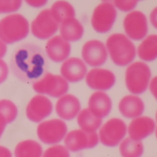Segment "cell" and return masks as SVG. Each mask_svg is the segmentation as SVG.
Here are the masks:
<instances>
[{
    "label": "cell",
    "mask_w": 157,
    "mask_h": 157,
    "mask_svg": "<svg viewBox=\"0 0 157 157\" xmlns=\"http://www.w3.org/2000/svg\"><path fill=\"white\" fill-rule=\"evenodd\" d=\"M150 21L153 27L157 29V7L155 8L151 13Z\"/></svg>",
    "instance_id": "34"
},
{
    "label": "cell",
    "mask_w": 157,
    "mask_h": 157,
    "mask_svg": "<svg viewBox=\"0 0 157 157\" xmlns=\"http://www.w3.org/2000/svg\"><path fill=\"white\" fill-rule=\"evenodd\" d=\"M84 32L83 26L75 17L66 19L60 25L61 36L69 42L80 40L83 37Z\"/></svg>",
    "instance_id": "21"
},
{
    "label": "cell",
    "mask_w": 157,
    "mask_h": 157,
    "mask_svg": "<svg viewBox=\"0 0 157 157\" xmlns=\"http://www.w3.org/2000/svg\"><path fill=\"white\" fill-rule=\"evenodd\" d=\"M41 58L34 48L23 45L16 49L11 58L10 66L15 75L27 82L37 77L40 71Z\"/></svg>",
    "instance_id": "1"
},
{
    "label": "cell",
    "mask_w": 157,
    "mask_h": 157,
    "mask_svg": "<svg viewBox=\"0 0 157 157\" xmlns=\"http://www.w3.org/2000/svg\"><path fill=\"white\" fill-rule=\"evenodd\" d=\"M106 47L112 62L120 67L128 66L136 57V48L130 39L121 33H114L108 37Z\"/></svg>",
    "instance_id": "2"
},
{
    "label": "cell",
    "mask_w": 157,
    "mask_h": 157,
    "mask_svg": "<svg viewBox=\"0 0 157 157\" xmlns=\"http://www.w3.org/2000/svg\"><path fill=\"white\" fill-rule=\"evenodd\" d=\"M156 121H157V113H156Z\"/></svg>",
    "instance_id": "38"
},
{
    "label": "cell",
    "mask_w": 157,
    "mask_h": 157,
    "mask_svg": "<svg viewBox=\"0 0 157 157\" xmlns=\"http://www.w3.org/2000/svg\"><path fill=\"white\" fill-rule=\"evenodd\" d=\"M53 111L51 100L44 95H36L27 104L26 115L30 121L38 123L47 118Z\"/></svg>",
    "instance_id": "14"
},
{
    "label": "cell",
    "mask_w": 157,
    "mask_h": 157,
    "mask_svg": "<svg viewBox=\"0 0 157 157\" xmlns=\"http://www.w3.org/2000/svg\"><path fill=\"white\" fill-rule=\"evenodd\" d=\"M22 4V0H0V14L17 11Z\"/></svg>",
    "instance_id": "29"
},
{
    "label": "cell",
    "mask_w": 157,
    "mask_h": 157,
    "mask_svg": "<svg viewBox=\"0 0 157 157\" xmlns=\"http://www.w3.org/2000/svg\"><path fill=\"white\" fill-rule=\"evenodd\" d=\"M120 150L122 157H140L143 154V144L128 137L121 143Z\"/></svg>",
    "instance_id": "26"
},
{
    "label": "cell",
    "mask_w": 157,
    "mask_h": 157,
    "mask_svg": "<svg viewBox=\"0 0 157 157\" xmlns=\"http://www.w3.org/2000/svg\"><path fill=\"white\" fill-rule=\"evenodd\" d=\"M156 137H157V129H156Z\"/></svg>",
    "instance_id": "39"
},
{
    "label": "cell",
    "mask_w": 157,
    "mask_h": 157,
    "mask_svg": "<svg viewBox=\"0 0 157 157\" xmlns=\"http://www.w3.org/2000/svg\"><path fill=\"white\" fill-rule=\"evenodd\" d=\"M103 2L110 3L123 12H128L136 7L138 2L135 0H102Z\"/></svg>",
    "instance_id": "28"
},
{
    "label": "cell",
    "mask_w": 157,
    "mask_h": 157,
    "mask_svg": "<svg viewBox=\"0 0 157 157\" xmlns=\"http://www.w3.org/2000/svg\"><path fill=\"white\" fill-rule=\"evenodd\" d=\"M118 107L120 113L128 119H135L141 116L145 110L143 100L136 95L123 97L119 102Z\"/></svg>",
    "instance_id": "20"
},
{
    "label": "cell",
    "mask_w": 157,
    "mask_h": 157,
    "mask_svg": "<svg viewBox=\"0 0 157 157\" xmlns=\"http://www.w3.org/2000/svg\"><path fill=\"white\" fill-rule=\"evenodd\" d=\"M33 88L36 92L41 95L59 98L67 94L69 86L68 82L62 76L48 73L34 82Z\"/></svg>",
    "instance_id": "5"
},
{
    "label": "cell",
    "mask_w": 157,
    "mask_h": 157,
    "mask_svg": "<svg viewBox=\"0 0 157 157\" xmlns=\"http://www.w3.org/2000/svg\"><path fill=\"white\" fill-rule=\"evenodd\" d=\"M7 123L3 116L0 113V138L1 137Z\"/></svg>",
    "instance_id": "36"
},
{
    "label": "cell",
    "mask_w": 157,
    "mask_h": 157,
    "mask_svg": "<svg viewBox=\"0 0 157 157\" xmlns=\"http://www.w3.org/2000/svg\"><path fill=\"white\" fill-rule=\"evenodd\" d=\"M135 1H136L138 2L139 1H142V0H135Z\"/></svg>",
    "instance_id": "40"
},
{
    "label": "cell",
    "mask_w": 157,
    "mask_h": 157,
    "mask_svg": "<svg viewBox=\"0 0 157 157\" xmlns=\"http://www.w3.org/2000/svg\"><path fill=\"white\" fill-rule=\"evenodd\" d=\"M9 75V68L4 61L0 59V84L4 82Z\"/></svg>",
    "instance_id": "31"
},
{
    "label": "cell",
    "mask_w": 157,
    "mask_h": 157,
    "mask_svg": "<svg viewBox=\"0 0 157 157\" xmlns=\"http://www.w3.org/2000/svg\"><path fill=\"white\" fill-rule=\"evenodd\" d=\"M67 127L60 119H52L41 122L37 127V132L40 140L48 144H58L66 136Z\"/></svg>",
    "instance_id": "6"
},
{
    "label": "cell",
    "mask_w": 157,
    "mask_h": 157,
    "mask_svg": "<svg viewBox=\"0 0 157 157\" xmlns=\"http://www.w3.org/2000/svg\"><path fill=\"white\" fill-rule=\"evenodd\" d=\"M29 24L21 14L8 16L0 21V39L6 44L21 41L29 33Z\"/></svg>",
    "instance_id": "3"
},
{
    "label": "cell",
    "mask_w": 157,
    "mask_h": 157,
    "mask_svg": "<svg viewBox=\"0 0 157 157\" xmlns=\"http://www.w3.org/2000/svg\"><path fill=\"white\" fill-rule=\"evenodd\" d=\"M155 128L154 120L147 116H139L130 122L128 128L129 137L140 141L153 133Z\"/></svg>",
    "instance_id": "18"
},
{
    "label": "cell",
    "mask_w": 157,
    "mask_h": 157,
    "mask_svg": "<svg viewBox=\"0 0 157 157\" xmlns=\"http://www.w3.org/2000/svg\"><path fill=\"white\" fill-rule=\"evenodd\" d=\"M0 157H12V153L6 147L0 146Z\"/></svg>",
    "instance_id": "35"
},
{
    "label": "cell",
    "mask_w": 157,
    "mask_h": 157,
    "mask_svg": "<svg viewBox=\"0 0 157 157\" xmlns=\"http://www.w3.org/2000/svg\"><path fill=\"white\" fill-rule=\"evenodd\" d=\"M112 100L104 91L93 93L88 101V109L94 115L99 118L107 117L112 111Z\"/></svg>",
    "instance_id": "19"
},
{
    "label": "cell",
    "mask_w": 157,
    "mask_h": 157,
    "mask_svg": "<svg viewBox=\"0 0 157 157\" xmlns=\"http://www.w3.org/2000/svg\"><path fill=\"white\" fill-rule=\"evenodd\" d=\"M139 58L150 62L157 59V35L151 34L141 42L137 49Z\"/></svg>",
    "instance_id": "22"
},
{
    "label": "cell",
    "mask_w": 157,
    "mask_h": 157,
    "mask_svg": "<svg viewBox=\"0 0 157 157\" xmlns=\"http://www.w3.org/2000/svg\"><path fill=\"white\" fill-rule=\"evenodd\" d=\"M45 52L51 60L56 63L63 62L68 59L71 52V46L70 42L61 35H56L47 42Z\"/></svg>",
    "instance_id": "16"
},
{
    "label": "cell",
    "mask_w": 157,
    "mask_h": 157,
    "mask_svg": "<svg viewBox=\"0 0 157 157\" xmlns=\"http://www.w3.org/2000/svg\"><path fill=\"white\" fill-rule=\"evenodd\" d=\"M149 87L151 93L157 101V76L151 79Z\"/></svg>",
    "instance_id": "33"
},
{
    "label": "cell",
    "mask_w": 157,
    "mask_h": 157,
    "mask_svg": "<svg viewBox=\"0 0 157 157\" xmlns=\"http://www.w3.org/2000/svg\"><path fill=\"white\" fill-rule=\"evenodd\" d=\"M14 153L15 157H41L42 148L36 141L25 140L17 144Z\"/></svg>",
    "instance_id": "24"
},
{
    "label": "cell",
    "mask_w": 157,
    "mask_h": 157,
    "mask_svg": "<svg viewBox=\"0 0 157 157\" xmlns=\"http://www.w3.org/2000/svg\"><path fill=\"white\" fill-rule=\"evenodd\" d=\"M123 26L128 37L133 40L143 39L148 33L147 18L141 11L128 13L124 19Z\"/></svg>",
    "instance_id": "12"
},
{
    "label": "cell",
    "mask_w": 157,
    "mask_h": 157,
    "mask_svg": "<svg viewBox=\"0 0 157 157\" xmlns=\"http://www.w3.org/2000/svg\"><path fill=\"white\" fill-rule=\"evenodd\" d=\"M60 25L53 17L51 10H44L33 21L31 30L35 37L40 40H46L51 38L56 33Z\"/></svg>",
    "instance_id": "9"
},
{
    "label": "cell",
    "mask_w": 157,
    "mask_h": 157,
    "mask_svg": "<svg viewBox=\"0 0 157 157\" xmlns=\"http://www.w3.org/2000/svg\"><path fill=\"white\" fill-rule=\"evenodd\" d=\"M117 16V10L113 5L103 2L94 10L91 20L92 26L98 33H107L113 27Z\"/></svg>",
    "instance_id": "7"
},
{
    "label": "cell",
    "mask_w": 157,
    "mask_h": 157,
    "mask_svg": "<svg viewBox=\"0 0 157 157\" xmlns=\"http://www.w3.org/2000/svg\"><path fill=\"white\" fill-rule=\"evenodd\" d=\"M61 76L68 82L76 83L86 77L88 71L85 63L80 58H68L63 62L60 68Z\"/></svg>",
    "instance_id": "15"
},
{
    "label": "cell",
    "mask_w": 157,
    "mask_h": 157,
    "mask_svg": "<svg viewBox=\"0 0 157 157\" xmlns=\"http://www.w3.org/2000/svg\"><path fill=\"white\" fill-rule=\"evenodd\" d=\"M42 157H70L68 149L61 145H54L47 149Z\"/></svg>",
    "instance_id": "30"
},
{
    "label": "cell",
    "mask_w": 157,
    "mask_h": 157,
    "mask_svg": "<svg viewBox=\"0 0 157 157\" xmlns=\"http://www.w3.org/2000/svg\"><path fill=\"white\" fill-rule=\"evenodd\" d=\"M79 100L71 94H65L59 98L55 109L58 116L63 120L71 121L78 116L81 111Z\"/></svg>",
    "instance_id": "17"
},
{
    "label": "cell",
    "mask_w": 157,
    "mask_h": 157,
    "mask_svg": "<svg viewBox=\"0 0 157 157\" xmlns=\"http://www.w3.org/2000/svg\"><path fill=\"white\" fill-rule=\"evenodd\" d=\"M151 76L150 68L146 63H132L125 72V83L128 90L134 95L143 94L149 87Z\"/></svg>",
    "instance_id": "4"
},
{
    "label": "cell",
    "mask_w": 157,
    "mask_h": 157,
    "mask_svg": "<svg viewBox=\"0 0 157 157\" xmlns=\"http://www.w3.org/2000/svg\"><path fill=\"white\" fill-rule=\"evenodd\" d=\"M83 60L89 66L99 67L105 63L108 53L105 45L102 41L93 40L86 42L82 51Z\"/></svg>",
    "instance_id": "11"
},
{
    "label": "cell",
    "mask_w": 157,
    "mask_h": 157,
    "mask_svg": "<svg viewBox=\"0 0 157 157\" xmlns=\"http://www.w3.org/2000/svg\"><path fill=\"white\" fill-rule=\"evenodd\" d=\"M0 113L3 116L7 124H10L15 120L18 111L16 106L9 100H0Z\"/></svg>",
    "instance_id": "27"
},
{
    "label": "cell",
    "mask_w": 157,
    "mask_h": 157,
    "mask_svg": "<svg viewBox=\"0 0 157 157\" xmlns=\"http://www.w3.org/2000/svg\"><path fill=\"white\" fill-rule=\"evenodd\" d=\"M7 51L6 44L0 39V59H2L5 55Z\"/></svg>",
    "instance_id": "37"
},
{
    "label": "cell",
    "mask_w": 157,
    "mask_h": 157,
    "mask_svg": "<svg viewBox=\"0 0 157 157\" xmlns=\"http://www.w3.org/2000/svg\"><path fill=\"white\" fill-rule=\"evenodd\" d=\"M99 138L97 132H89L77 129L69 132L65 137V144L69 150L76 152L94 148L98 145Z\"/></svg>",
    "instance_id": "10"
},
{
    "label": "cell",
    "mask_w": 157,
    "mask_h": 157,
    "mask_svg": "<svg viewBox=\"0 0 157 157\" xmlns=\"http://www.w3.org/2000/svg\"><path fill=\"white\" fill-rule=\"evenodd\" d=\"M51 11L53 17L60 25L66 19L75 16L74 7L65 1H58L55 2L52 6Z\"/></svg>",
    "instance_id": "25"
},
{
    "label": "cell",
    "mask_w": 157,
    "mask_h": 157,
    "mask_svg": "<svg viewBox=\"0 0 157 157\" xmlns=\"http://www.w3.org/2000/svg\"><path fill=\"white\" fill-rule=\"evenodd\" d=\"M48 0H25L27 4L36 8H38L45 6Z\"/></svg>",
    "instance_id": "32"
},
{
    "label": "cell",
    "mask_w": 157,
    "mask_h": 157,
    "mask_svg": "<svg viewBox=\"0 0 157 157\" xmlns=\"http://www.w3.org/2000/svg\"><path fill=\"white\" fill-rule=\"evenodd\" d=\"M127 131V125L124 121L113 118L107 121L100 129V140L105 146L115 147L125 137Z\"/></svg>",
    "instance_id": "8"
},
{
    "label": "cell",
    "mask_w": 157,
    "mask_h": 157,
    "mask_svg": "<svg viewBox=\"0 0 157 157\" xmlns=\"http://www.w3.org/2000/svg\"><path fill=\"white\" fill-rule=\"evenodd\" d=\"M77 121L81 129L89 132H96L102 123V118L95 116L88 108L80 111Z\"/></svg>",
    "instance_id": "23"
},
{
    "label": "cell",
    "mask_w": 157,
    "mask_h": 157,
    "mask_svg": "<svg viewBox=\"0 0 157 157\" xmlns=\"http://www.w3.org/2000/svg\"><path fill=\"white\" fill-rule=\"evenodd\" d=\"M86 82L88 87L97 91L110 90L116 82L115 75L109 70L94 68L87 73Z\"/></svg>",
    "instance_id": "13"
}]
</instances>
